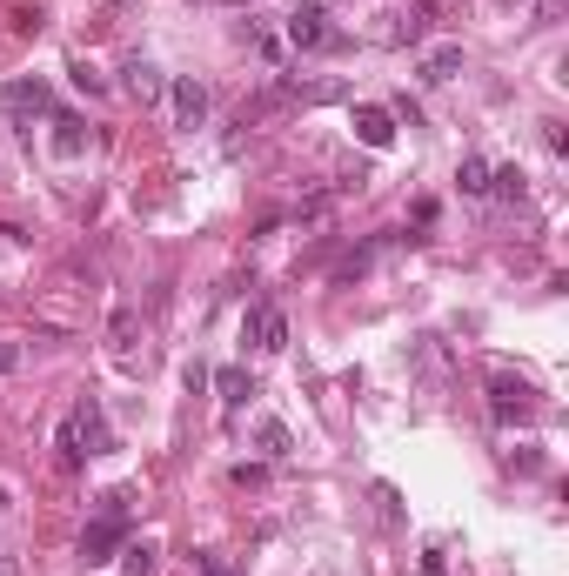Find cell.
Masks as SVG:
<instances>
[{
    "instance_id": "6da1fadb",
    "label": "cell",
    "mask_w": 569,
    "mask_h": 576,
    "mask_svg": "<svg viewBox=\"0 0 569 576\" xmlns=\"http://www.w3.org/2000/svg\"><path fill=\"white\" fill-rule=\"evenodd\" d=\"M288 47H302V54H315V47H322V54H342L349 34L329 27V7H322V0H302V7L288 14Z\"/></svg>"
},
{
    "instance_id": "7a4b0ae2",
    "label": "cell",
    "mask_w": 569,
    "mask_h": 576,
    "mask_svg": "<svg viewBox=\"0 0 569 576\" xmlns=\"http://www.w3.org/2000/svg\"><path fill=\"white\" fill-rule=\"evenodd\" d=\"M489 416L503 422V429L509 422H529L536 416V389L523 376H489Z\"/></svg>"
},
{
    "instance_id": "3957f363",
    "label": "cell",
    "mask_w": 569,
    "mask_h": 576,
    "mask_svg": "<svg viewBox=\"0 0 569 576\" xmlns=\"http://www.w3.org/2000/svg\"><path fill=\"white\" fill-rule=\"evenodd\" d=\"M241 342H255L262 355H282L288 349V315L275 309V302H255L248 322H241Z\"/></svg>"
},
{
    "instance_id": "277c9868",
    "label": "cell",
    "mask_w": 569,
    "mask_h": 576,
    "mask_svg": "<svg viewBox=\"0 0 569 576\" xmlns=\"http://www.w3.org/2000/svg\"><path fill=\"white\" fill-rule=\"evenodd\" d=\"M0 114L27 128L34 114H54V94H47V81H7V88H0Z\"/></svg>"
},
{
    "instance_id": "5b68a950",
    "label": "cell",
    "mask_w": 569,
    "mask_h": 576,
    "mask_svg": "<svg viewBox=\"0 0 569 576\" xmlns=\"http://www.w3.org/2000/svg\"><path fill=\"white\" fill-rule=\"evenodd\" d=\"M128 543V516H114V510H94V523L81 530V556L88 563H108L114 550Z\"/></svg>"
},
{
    "instance_id": "8992f818",
    "label": "cell",
    "mask_w": 569,
    "mask_h": 576,
    "mask_svg": "<svg viewBox=\"0 0 569 576\" xmlns=\"http://www.w3.org/2000/svg\"><path fill=\"white\" fill-rule=\"evenodd\" d=\"M67 416H74V429H81V449H88V456H108V449H114V429H108V416H101V402H94V396H81Z\"/></svg>"
},
{
    "instance_id": "52a82bcc",
    "label": "cell",
    "mask_w": 569,
    "mask_h": 576,
    "mask_svg": "<svg viewBox=\"0 0 569 576\" xmlns=\"http://www.w3.org/2000/svg\"><path fill=\"white\" fill-rule=\"evenodd\" d=\"M168 101H175V128H201V121H208V88H201L195 74H175V81H168Z\"/></svg>"
},
{
    "instance_id": "ba28073f",
    "label": "cell",
    "mask_w": 569,
    "mask_h": 576,
    "mask_svg": "<svg viewBox=\"0 0 569 576\" xmlns=\"http://www.w3.org/2000/svg\"><path fill=\"white\" fill-rule=\"evenodd\" d=\"M349 128H355V141H362V148H375V155H382V148L395 141V114L375 108V101H362V108L349 114Z\"/></svg>"
},
{
    "instance_id": "9c48e42d",
    "label": "cell",
    "mask_w": 569,
    "mask_h": 576,
    "mask_svg": "<svg viewBox=\"0 0 569 576\" xmlns=\"http://www.w3.org/2000/svg\"><path fill=\"white\" fill-rule=\"evenodd\" d=\"M416 74L429 81V88H442V81H456V74H462V47H456V41H442V47H422Z\"/></svg>"
},
{
    "instance_id": "30bf717a",
    "label": "cell",
    "mask_w": 569,
    "mask_h": 576,
    "mask_svg": "<svg viewBox=\"0 0 569 576\" xmlns=\"http://www.w3.org/2000/svg\"><path fill=\"white\" fill-rule=\"evenodd\" d=\"M121 88L148 108V101H161V88H168V81H161V67H154V61H128V81H121Z\"/></svg>"
},
{
    "instance_id": "8fae6325",
    "label": "cell",
    "mask_w": 569,
    "mask_h": 576,
    "mask_svg": "<svg viewBox=\"0 0 569 576\" xmlns=\"http://www.w3.org/2000/svg\"><path fill=\"white\" fill-rule=\"evenodd\" d=\"M215 389H221V409H228V416L248 409V396H255V382L241 376V369H215Z\"/></svg>"
},
{
    "instance_id": "7c38bea8",
    "label": "cell",
    "mask_w": 569,
    "mask_h": 576,
    "mask_svg": "<svg viewBox=\"0 0 569 576\" xmlns=\"http://www.w3.org/2000/svg\"><path fill=\"white\" fill-rule=\"evenodd\" d=\"M81 148H88V134H81V121H74V114H54V155H61V161H74Z\"/></svg>"
},
{
    "instance_id": "4fadbf2b",
    "label": "cell",
    "mask_w": 569,
    "mask_h": 576,
    "mask_svg": "<svg viewBox=\"0 0 569 576\" xmlns=\"http://www.w3.org/2000/svg\"><path fill=\"white\" fill-rule=\"evenodd\" d=\"M161 570V550H154L148 536H141V543H128V550H121V576H154Z\"/></svg>"
},
{
    "instance_id": "5bb4252c",
    "label": "cell",
    "mask_w": 569,
    "mask_h": 576,
    "mask_svg": "<svg viewBox=\"0 0 569 576\" xmlns=\"http://www.w3.org/2000/svg\"><path fill=\"white\" fill-rule=\"evenodd\" d=\"M489 195H503V201H523L529 195V175L509 161V168H489Z\"/></svg>"
},
{
    "instance_id": "9a60e30c",
    "label": "cell",
    "mask_w": 569,
    "mask_h": 576,
    "mask_svg": "<svg viewBox=\"0 0 569 576\" xmlns=\"http://www.w3.org/2000/svg\"><path fill=\"white\" fill-rule=\"evenodd\" d=\"M255 443H262L268 456H275V463H282L288 449H295V436H288V429H282V422H275V416H262V422H255Z\"/></svg>"
},
{
    "instance_id": "2e32d148",
    "label": "cell",
    "mask_w": 569,
    "mask_h": 576,
    "mask_svg": "<svg viewBox=\"0 0 569 576\" xmlns=\"http://www.w3.org/2000/svg\"><path fill=\"white\" fill-rule=\"evenodd\" d=\"M456 188H462V195H489V161H482V155H462Z\"/></svg>"
},
{
    "instance_id": "e0dca14e",
    "label": "cell",
    "mask_w": 569,
    "mask_h": 576,
    "mask_svg": "<svg viewBox=\"0 0 569 576\" xmlns=\"http://www.w3.org/2000/svg\"><path fill=\"white\" fill-rule=\"evenodd\" d=\"M395 41H409V47H422V41H429V7H409V21L395 27Z\"/></svg>"
},
{
    "instance_id": "ac0fdd59",
    "label": "cell",
    "mask_w": 569,
    "mask_h": 576,
    "mask_svg": "<svg viewBox=\"0 0 569 576\" xmlns=\"http://www.w3.org/2000/svg\"><path fill=\"white\" fill-rule=\"evenodd\" d=\"M509 469L516 476H543V449H509Z\"/></svg>"
},
{
    "instance_id": "d6986e66",
    "label": "cell",
    "mask_w": 569,
    "mask_h": 576,
    "mask_svg": "<svg viewBox=\"0 0 569 576\" xmlns=\"http://www.w3.org/2000/svg\"><path fill=\"white\" fill-rule=\"evenodd\" d=\"M21 362H27V349H21V342H0V376H14Z\"/></svg>"
},
{
    "instance_id": "ffe728a7",
    "label": "cell",
    "mask_w": 569,
    "mask_h": 576,
    "mask_svg": "<svg viewBox=\"0 0 569 576\" xmlns=\"http://www.w3.org/2000/svg\"><path fill=\"white\" fill-rule=\"evenodd\" d=\"M195 570H201V576H235V570H228V563H221L215 550H195Z\"/></svg>"
},
{
    "instance_id": "44dd1931",
    "label": "cell",
    "mask_w": 569,
    "mask_h": 576,
    "mask_svg": "<svg viewBox=\"0 0 569 576\" xmlns=\"http://www.w3.org/2000/svg\"><path fill=\"white\" fill-rule=\"evenodd\" d=\"M262 483H268V469H255V463L235 469V489H262Z\"/></svg>"
},
{
    "instance_id": "7402d4cb",
    "label": "cell",
    "mask_w": 569,
    "mask_h": 576,
    "mask_svg": "<svg viewBox=\"0 0 569 576\" xmlns=\"http://www.w3.org/2000/svg\"><path fill=\"white\" fill-rule=\"evenodd\" d=\"M74 88H81V94H101V81H94V67H88V61H74Z\"/></svg>"
},
{
    "instance_id": "603a6c76",
    "label": "cell",
    "mask_w": 569,
    "mask_h": 576,
    "mask_svg": "<svg viewBox=\"0 0 569 576\" xmlns=\"http://www.w3.org/2000/svg\"><path fill=\"white\" fill-rule=\"evenodd\" d=\"M128 335H134V309H114V342L128 349Z\"/></svg>"
},
{
    "instance_id": "cb8c5ba5",
    "label": "cell",
    "mask_w": 569,
    "mask_h": 576,
    "mask_svg": "<svg viewBox=\"0 0 569 576\" xmlns=\"http://www.w3.org/2000/svg\"><path fill=\"white\" fill-rule=\"evenodd\" d=\"M422 576H449V563H442V550H436V543L422 550Z\"/></svg>"
},
{
    "instance_id": "d4e9b609",
    "label": "cell",
    "mask_w": 569,
    "mask_h": 576,
    "mask_svg": "<svg viewBox=\"0 0 569 576\" xmlns=\"http://www.w3.org/2000/svg\"><path fill=\"white\" fill-rule=\"evenodd\" d=\"M0 576H21V556H0Z\"/></svg>"
},
{
    "instance_id": "484cf974",
    "label": "cell",
    "mask_w": 569,
    "mask_h": 576,
    "mask_svg": "<svg viewBox=\"0 0 569 576\" xmlns=\"http://www.w3.org/2000/svg\"><path fill=\"white\" fill-rule=\"evenodd\" d=\"M7 503H14V496H7V489H0V510H7Z\"/></svg>"
}]
</instances>
